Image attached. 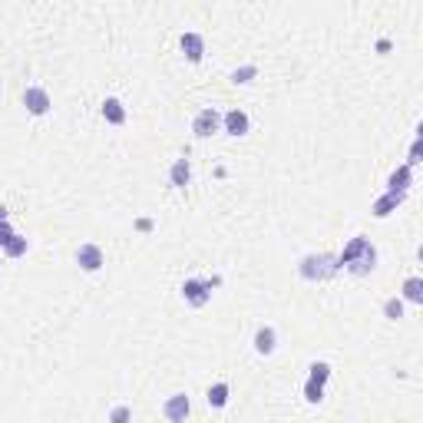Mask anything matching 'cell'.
Instances as JSON below:
<instances>
[{
    "label": "cell",
    "instance_id": "cell-2",
    "mask_svg": "<svg viewBox=\"0 0 423 423\" xmlns=\"http://www.w3.org/2000/svg\"><path fill=\"white\" fill-rule=\"evenodd\" d=\"M337 272H341V262H337V255H331V251H311V255H304L298 262V274L304 281H311V285L331 281Z\"/></svg>",
    "mask_w": 423,
    "mask_h": 423
},
{
    "label": "cell",
    "instance_id": "cell-16",
    "mask_svg": "<svg viewBox=\"0 0 423 423\" xmlns=\"http://www.w3.org/2000/svg\"><path fill=\"white\" fill-rule=\"evenodd\" d=\"M400 301H410V304H423V278L410 274L407 281H403V298Z\"/></svg>",
    "mask_w": 423,
    "mask_h": 423
},
{
    "label": "cell",
    "instance_id": "cell-13",
    "mask_svg": "<svg viewBox=\"0 0 423 423\" xmlns=\"http://www.w3.org/2000/svg\"><path fill=\"white\" fill-rule=\"evenodd\" d=\"M188 182H192V162H188V159H175L172 169H169V186L186 188Z\"/></svg>",
    "mask_w": 423,
    "mask_h": 423
},
{
    "label": "cell",
    "instance_id": "cell-10",
    "mask_svg": "<svg viewBox=\"0 0 423 423\" xmlns=\"http://www.w3.org/2000/svg\"><path fill=\"white\" fill-rule=\"evenodd\" d=\"M413 186V169H407V165H397L394 172L387 175V192L390 195H407Z\"/></svg>",
    "mask_w": 423,
    "mask_h": 423
},
{
    "label": "cell",
    "instance_id": "cell-25",
    "mask_svg": "<svg viewBox=\"0 0 423 423\" xmlns=\"http://www.w3.org/2000/svg\"><path fill=\"white\" fill-rule=\"evenodd\" d=\"M3 222H10V218H7V205L0 202V225H3Z\"/></svg>",
    "mask_w": 423,
    "mask_h": 423
},
{
    "label": "cell",
    "instance_id": "cell-20",
    "mask_svg": "<svg viewBox=\"0 0 423 423\" xmlns=\"http://www.w3.org/2000/svg\"><path fill=\"white\" fill-rule=\"evenodd\" d=\"M106 423H133V407H126V403H116L110 410V420Z\"/></svg>",
    "mask_w": 423,
    "mask_h": 423
},
{
    "label": "cell",
    "instance_id": "cell-23",
    "mask_svg": "<svg viewBox=\"0 0 423 423\" xmlns=\"http://www.w3.org/2000/svg\"><path fill=\"white\" fill-rule=\"evenodd\" d=\"M407 169H413V165H420V136L413 139V146H410V159L403 162Z\"/></svg>",
    "mask_w": 423,
    "mask_h": 423
},
{
    "label": "cell",
    "instance_id": "cell-4",
    "mask_svg": "<svg viewBox=\"0 0 423 423\" xmlns=\"http://www.w3.org/2000/svg\"><path fill=\"white\" fill-rule=\"evenodd\" d=\"M192 133L199 139H209L215 133H222V112L215 110V106H205V110L195 112V119H192Z\"/></svg>",
    "mask_w": 423,
    "mask_h": 423
},
{
    "label": "cell",
    "instance_id": "cell-17",
    "mask_svg": "<svg viewBox=\"0 0 423 423\" xmlns=\"http://www.w3.org/2000/svg\"><path fill=\"white\" fill-rule=\"evenodd\" d=\"M27 248H30V242H27L24 235H17V232H13V238H10V242H7V245H3L0 251H3L7 258H24Z\"/></svg>",
    "mask_w": 423,
    "mask_h": 423
},
{
    "label": "cell",
    "instance_id": "cell-24",
    "mask_svg": "<svg viewBox=\"0 0 423 423\" xmlns=\"http://www.w3.org/2000/svg\"><path fill=\"white\" fill-rule=\"evenodd\" d=\"M10 238H13V225H10V222H3V225H0V248H3V245H7Z\"/></svg>",
    "mask_w": 423,
    "mask_h": 423
},
{
    "label": "cell",
    "instance_id": "cell-5",
    "mask_svg": "<svg viewBox=\"0 0 423 423\" xmlns=\"http://www.w3.org/2000/svg\"><path fill=\"white\" fill-rule=\"evenodd\" d=\"M188 413H192L188 394H172V397H165V403H162V417L169 423H186Z\"/></svg>",
    "mask_w": 423,
    "mask_h": 423
},
{
    "label": "cell",
    "instance_id": "cell-11",
    "mask_svg": "<svg viewBox=\"0 0 423 423\" xmlns=\"http://www.w3.org/2000/svg\"><path fill=\"white\" fill-rule=\"evenodd\" d=\"M179 47H182V53H186L188 63H202V57H205V37H202V34H195V30L182 34Z\"/></svg>",
    "mask_w": 423,
    "mask_h": 423
},
{
    "label": "cell",
    "instance_id": "cell-9",
    "mask_svg": "<svg viewBox=\"0 0 423 423\" xmlns=\"http://www.w3.org/2000/svg\"><path fill=\"white\" fill-rule=\"evenodd\" d=\"M255 354H262V357H272L274 350H278V331H274L272 324H262L258 331H255Z\"/></svg>",
    "mask_w": 423,
    "mask_h": 423
},
{
    "label": "cell",
    "instance_id": "cell-14",
    "mask_svg": "<svg viewBox=\"0 0 423 423\" xmlns=\"http://www.w3.org/2000/svg\"><path fill=\"white\" fill-rule=\"evenodd\" d=\"M228 394H232V387L225 384V380H218V384H212V387H209L205 400H209L212 410H225V407H228Z\"/></svg>",
    "mask_w": 423,
    "mask_h": 423
},
{
    "label": "cell",
    "instance_id": "cell-12",
    "mask_svg": "<svg viewBox=\"0 0 423 423\" xmlns=\"http://www.w3.org/2000/svg\"><path fill=\"white\" fill-rule=\"evenodd\" d=\"M103 119H106L110 126H126L129 112H126L123 100H116V96H106V100H103Z\"/></svg>",
    "mask_w": 423,
    "mask_h": 423
},
{
    "label": "cell",
    "instance_id": "cell-21",
    "mask_svg": "<svg viewBox=\"0 0 423 423\" xmlns=\"http://www.w3.org/2000/svg\"><path fill=\"white\" fill-rule=\"evenodd\" d=\"M304 400H308V403H321V400H324V387L314 384V380H308V384H304Z\"/></svg>",
    "mask_w": 423,
    "mask_h": 423
},
{
    "label": "cell",
    "instance_id": "cell-22",
    "mask_svg": "<svg viewBox=\"0 0 423 423\" xmlns=\"http://www.w3.org/2000/svg\"><path fill=\"white\" fill-rule=\"evenodd\" d=\"M251 76H258V66H242V70H235V73H232V83L245 87V83H251Z\"/></svg>",
    "mask_w": 423,
    "mask_h": 423
},
{
    "label": "cell",
    "instance_id": "cell-15",
    "mask_svg": "<svg viewBox=\"0 0 423 423\" xmlns=\"http://www.w3.org/2000/svg\"><path fill=\"white\" fill-rule=\"evenodd\" d=\"M403 199H407V195H390V192H387V195H380V199L373 202V215H377V218H387L390 212H397L400 205H403Z\"/></svg>",
    "mask_w": 423,
    "mask_h": 423
},
{
    "label": "cell",
    "instance_id": "cell-1",
    "mask_svg": "<svg viewBox=\"0 0 423 423\" xmlns=\"http://www.w3.org/2000/svg\"><path fill=\"white\" fill-rule=\"evenodd\" d=\"M337 262H341V268H348V274L364 278V274H371L373 268H377V248L371 245V238L354 235L348 245H344V251L337 255Z\"/></svg>",
    "mask_w": 423,
    "mask_h": 423
},
{
    "label": "cell",
    "instance_id": "cell-6",
    "mask_svg": "<svg viewBox=\"0 0 423 423\" xmlns=\"http://www.w3.org/2000/svg\"><path fill=\"white\" fill-rule=\"evenodd\" d=\"M76 265L83 268V272H100L103 265H106V255H103V248L96 245V242H83L80 248H76Z\"/></svg>",
    "mask_w": 423,
    "mask_h": 423
},
{
    "label": "cell",
    "instance_id": "cell-7",
    "mask_svg": "<svg viewBox=\"0 0 423 423\" xmlns=\"http://www.w3.org/2000/svg\"><path fill=\"white\" fill-rule=\"evenodd\" d=\"M248 129H251V119H248V112L245 110H238L235 106V110L222 112V133L242 139V136H248Z\"/></svg>",
    "mask_w": 423,
    "mask_h": 423
},
{
    "label": "cell",
    "instance_id": "cell-8",
    "mask_svg": "<svg viewBox=\"0 0 423 423\" xmlns=\"http://www.w3.org/2000/svg\"><path fill=\"white\" fill-rule=\"evenodd\" d=\"M24 106H27L30 116H47L50 106H53V100H50V93H47L43 87H27L24 89Z\"/></svg>",
    "mask_w": 423,
    "mask_h": 423
},
{
    "label": "cell",
    "instance_id": "cell-18",
    "mask_svg": "<svg viewBox=\"0 0 423 423\" xmlns=\"http://www.w3.org/2000/svg\"><path fill=\"white\" fill-rule=\"evenodd\" d=\"M308 371H311V373H308V380H314V384L324 387V384H327V377H331V364H327V361H314Z\"/></svg>",
    "mask_w": 423,
    "mask_h": 423
},
{
    "label": "cell",
    "instance_id": "cell-3",
    "mask_svg": "<svg viewBox=\"0 0 423 423\" xmlns=\"http://www.w3.org/2000/svg\"><path fill=\"white\" fill-rule=\"evenodd\" d=\"M218 285V278H186L182 281V298H186L188 308H205L212 301V288Z\"/></svg>",
    "mask_w": 423,
    "mask_h": 423
},
{
    "label": "cell",
    "instance_id": "cell-19",
    "mask_svg": "<svg viewBox=\"0 0 423 423\" xmlns=\"http://www.w3.org/2000/svg\"><path fill=\"white\" fill-rule=\"evenodd\" d=\"M384 318H387V321H400V318H403V301H400V298H387L384 301Z\"/></svg>",
    "mask_w": 423,
    "mask_h": 423
}]
</instances>
